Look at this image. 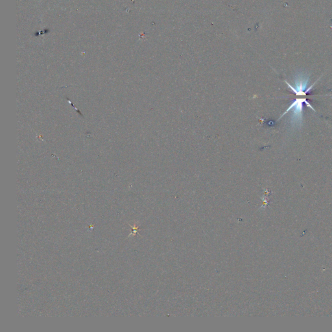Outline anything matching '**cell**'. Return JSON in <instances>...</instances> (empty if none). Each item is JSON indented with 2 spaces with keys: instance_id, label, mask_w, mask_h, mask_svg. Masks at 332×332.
Masks as SVG:
<instances>
[{
  "instance_id": "1",
  "label": "cell",
  "mask_w": 332,
  "mask_h": 332,
  "mask_svg": "<svg viewBox=\"0 0 332 332\" xmlns=\"http://www.w3.org/2000/svg\"><path fill=\"white\" fill-rule=\"evenodd\" d=\"M304 102L306 103L308 107H310L314 112H315L314 108L312 107V106L310 105V103L307 101L306 99H297L296 100H294L293 102H292L291 105L287 108L286 112H285L284 113V114L281 115V117H283L284 115L287 114L288 112H289L291 111V125L292 127L295 128H300V127H302V125Z\"/></svg>"
},
{
  "instance_id": "2",
  "label": "cell",
  "mask_w": 332,
  "mask_h": 332,
  "mask_svg": "<svg viewBox=\"0 0 332 332\" xmlns=\"http://www.w3.org/2000/svg\"><path fill=\"white\" fill-rule=\"evenodd\" d=\"M286 83L288 85V87L295 94L297 95L302 96L306 95L307 93L310 92L313 88L316 82H314L310 87L307 88L309 83H310V75H307L306 73L300 72L294 76V86L289 84L287 82H286Z\"/></svg>"
}]
</instances>
